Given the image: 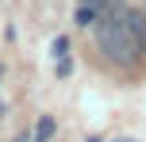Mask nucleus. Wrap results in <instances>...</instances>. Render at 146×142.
<instances>
[{"mask_svg":"<svg viewBox=\"0 0 146 142\" xmlns=\"http://www.w3.org/2000/svg\"><path fill=\"white\" fill-rule=\"evenodd\" d=\"M96 50L111 65H131L146 54V15L119 8L96 23Z\"/></svg>","mask_w":146,"mask_h":142,"instance_id":"f257e3e1","label":"nucleus"},{"mask_svg":"<svg viewBox=\"0 0 146 142\" xmlns=\"http://www.w3.org/2000/svg\"><path fill=\"white\" fill-rule=\"evenodd\" d=\"M54 131H58V123H54V115H42V119L35 123V135H31V142H50Z\"/></svg>","mask_w":146,"mask_h":142,"instance_id":"f03ea898","label":"nucleus"},{"mask_svg":"<svg viewBox=\"0 0 146 142\" xmlns=\"http://www.w3.org/2000/svg\"><path fill=\"white\" fill-rule=\"evenodd\" d=\"M50 50H54V58H58V61H62V58H69V54H66V50H69V38H66V35H58Z\"/></svg>","mask_w":146,"mask_h":142,"instance_id":"7ed1b4c3","label":"nucleus"},{"mask_svg":"<svg viewBox=\"0 0 146 142\" xmlns=\"http://www.w3.org/2000/svg\"><path fill=\"white\" fill-rule=\"evenodd\" d=\"M69 73H73V61L62 58V61H58V77H69Z\"/></svg>","mask_w":146,"mask_h":142,"instance_id":"20e7f679","label":"nucleus"},{"mask_svg":"<svg viewBox=\"0 0 146 142\" xmlns=\"http://www.w3.org/2000/svg\"><path fill=\"white\" fill-rule=\"evenodd\" d=\"M115 142H135V138H115Z\"/></svg>","mask_w":146,"mask_h":142,"instance_id":"39448f33","label":"nucleus"},{"mask_svg":"<svg viewBox=\"0 0 146 142\" xmlns=\"http://www.w3.org/2000/svg\"><path fill=\"white\" fill-rule=\"evenodd\" d=\"M88 142H100V138H96V135H92V138H88Z\"/></svg>","mask_w":146,"mask_h":142,"instance_id":"423d86ee","label":"nucleus"},{"mask_svg":"<svg viewBox=\"0 0 146 142\" xmlns=\"http://www.w3.org/2000/svg\"><path fill=\"white\" fill-rule=\"evenodd\" d=\"M0 115H4V104H0Z\"/></svg>","mask_w":146,"mask_h":142,"instance_id":"0eeeda50","label":"nucleus"},{"mask_svg":"<svg viewBox=\"0 0 146 142\" xmlns=\"http://www.w3.org/2000/svg\"><path fill=\"white\" fill-rule=\"evenodd\" d=\"M0 77H4V65H0Z\"/></svg>","mask_w":146,"mask_h":142,"instance_id":"6e6552de","label":"nucleus"},{"mask_svg":"<svg viewBox=\"0 0 146 142\" xmlns=\"http://www.w3.org/2000/svg\"><path fill=\"white\" fill-rule=\"evenodd\" d=\"M19 142H31V138H19Z\"/></svg>","mask_w":146,"mask_h":142,"instance_id":"1a4fd4ad","label":"nucleus"}]
</instances>
